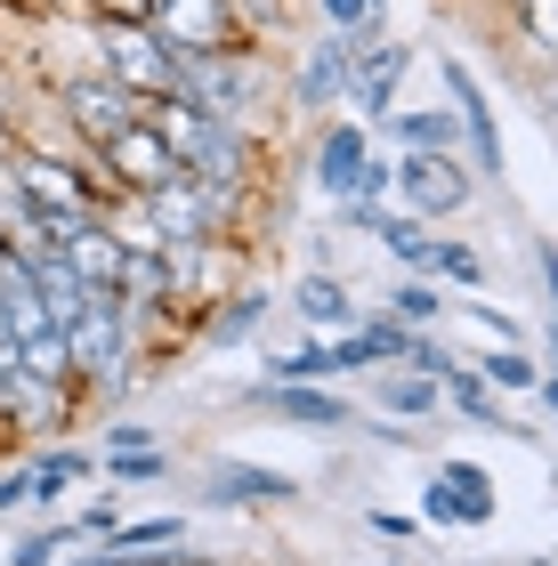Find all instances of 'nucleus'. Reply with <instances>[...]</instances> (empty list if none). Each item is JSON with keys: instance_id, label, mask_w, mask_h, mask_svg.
<instances>
[{"instance_id": "obj_36", "label": "nucleus", "mask_w": 558, "mask_h": 566, "mask_svg": "<svg viewBox=\"0 0 558 566\" xmlns=\"http://www.w3.org/2000/svg\"><path fill=\"white\" fill-rule=\"evenodd\" d=\"M502 9H510V0H502Z\"/></svg>"}, {"instance_id": "obj_26", "label": "nucleus", "mask_w": 558, "mask_h": 566, "mask_svg": "<svg viewBox=\"0 0 558 566\" xmlns=\"http://www.w3.org/2000/svg\"><path fill=\"white\" fill-rule=\"evenodd\" d=\"M429 275H445V283H462V292H477V283H486V260H477L462 235H438V243H429Z\"/></svg>"}, {"instance_id": "obj_37", "label": "nucleus", "mask_w": 558, "mask_h": 566, "mask_svg": "<svg viewBox=\"0 0 558 566\" xmlns=\"http://www.w3.org/2000/svg\"><path fill=\"white\" fill-rule=\"evenodd\" d=\"M0 380H9V373H0Z\"/></svg>"}, {"instance_id": "obj_7", "label": "nucleus", "mask_w": 558, "mask_h": 566, "mask_svg": "<svg viewBox=\"0 0 558 566\" xmlns=\"http://www.w3.org/2000/svg\"><path fill=\"white\" fill-rule=\"evenodd\" d=\"M470 195H477V178L462 154H397V170H389V202L397 211H413V219H462L470 211Z\"/></svg>"}, {"instance_id": "obj_31", "label": "nucleus", "mask_w": 558, "mask_h": 566, "mask_svg": "<svg viewBox=\"0 0 558 566\" xmlns=\"http://www.w3.org/2000/svg\"><path fill=\"white\" fill-rule=\"evenodd\" d=\"M510 17H518V33L535 49H550V0H510Z\"/></svg>"}, {"instance_id": "obj_6", "label": "nucleus", "mask_w": 558, "mask_h": 566, "mask_svg": "<svg viewBox=\"0 0 558 566\" xmlns=\"http://www.w3.org/2000/svg\"><path fill=\"white\" fill-rule=\"evenodd\" d=\"M90 49H97V73L122 82L130 97H146V106H162V97L179 90V57H170L146 24H90Z\"/></svg>"}, {"instance_id": "obj_24", "label": "nucleus", "mask_w": 558, "mask_h": 566, "mask_svg": "<svg viewBox=\"0 0 558 566\" xmlns=\"http://www.w3.org/2000/svg\"><path fill=\"white\" fill-rule=\"evenodd\" d=\"M260 380H340V373H333V340L316 332V340H299V348H284V356H267Z\"/></svg>"}, {"instance_id": "obj_15", "label": "nucleus", "mask_w": 558, "mask_h": 566, "mask_svg": "<svg viewBox=\"0 0 558 566\" xmlns=\"http://www.w3.org/2000/svg\"><path fill=\"white\" fill-rule=\"evenodd\" d=\"M211 502H227V510H284V502H299V478H284V470H260V461H211Z\"/></svg>"}, {"instance_id": "obj_30", "label": "nucleus", "mask_w": 558, "mask_h": 566, "mask_svg": "<svg viewBox=\"0 0 558 566\" xmlns=\"http://www.w3.org/2000/svg\"><path fill=\"white\" fill-rule=\"evenodd\" d=\"M155 0H90V24H146Z\"/></svg>"}, {"instance_id": "obj_34", "label": "nucleus", "mask_w": 558, "mask_h": 566, "mask_svg": "<svg viewBox=\"0 0 558 566\" xmlns=\"http://www.w3.org/2000/svg\"><path fill=\"white\" fill-rule=\"evenodd\" d=\"M365 526H372V534H389V543H404V534H413V518H397V510H372Z\"/></svg>"}, {"instance_id": "obj_19", "label": "nucleus", "mask_w": 558, "mask_h": 566, "mask_svg": "<svg viewBox=\"0 0 558 566\" xmlns=\"http://www.w3.org/2000/svg\"><path fill=\"white\" fill-rule=\"evenodd\" d=\"M438 405H445V389L429 373H413V365L380 373V389H372V413H389V421H429Z\"/></svg>"}, {"instance_id": "obj_22", "label": "nucleus", "mask_w": 558, "mask_h": 566, "mask_svg": "<svg viewBox=\"0 0 558 566\" xmlns=\"http://www.w3.org/2000/svg\"><path fill=\"white\" fill-rule=\"evenodd\" d=\"M477 380H486V389H494V397H518V389H543V380H550V373H543V365H535V356H526V348L510 340V348H494V356H477Z\"/></svg>"}, {"instance_id": "obj_27", "label": "nucleus", "mask_w": 558, "mask_h": 566, "mask_svg": "<svg viewBox=\"0 0 558 566\" xmlns=\"http://www.w3.org/2000/svg\"><path fill=\"white\" fill-rule=\"evenodd\" d=\"M106 543H114V551H162V543H187V526H179V518H130V526L114 518Z\"/></svg>"}, {"instance_id": "obj_10", "label": "nucleus", "mask_w": 558, "mask_h": 566, "mask_svg": "<svg viewBox=\"0 0 558 566\" xmlns=\"http://www.w3.org/2000/svg\"><path fill=\"white\" fill-rule=\"evenodd\" d=\"M445 97H453V122H462V146H470V178H510V154H502V122L486 106V82L445 57Z\"/></svg>"}, {"instance_id": "obj_4", "label": "nucleus", "mask_w": 558, "mask_h": 566, "mask_svg": "<svg viewBox=\"0 0 558 566\" xmlns=\"http://www.w3.org/2000/svg\"><path fill=\"white\" fill-rule=\"evenodd\" d=\"M130 332H138L130 300H122V292H90L82 316L65 324L73 380H97V397H122V389H130Z\"/></svg>"}, {"instance_id": "obj_16", "label": "nucleus", "mask_w": 558, "mask_h": 566, "mask_svg": "<svg viewBox=\"0 0 558 566\" xmlns=\"http://www.w3.org/2000/svg\"><path fill=\"white\" fill-rule=\"evenodd\" d=\"M340 90H348V33H324L292 73V106L299 114H340Z\"/></svg>"}, {"instance_id": "obj_1", "label": "nucleus", "mask_w": 558, "mask_h": 566, "mask_svg": "<svg viewBox=\"0 0 558 566\" xmlns=\"http://www.w3.org/2000/svg\"><path fill=\"white\" fill-rule=\"evenodd\" d=\"M162 122V138H170V154H179V170L187 178H202V187H235V195H251L260 187V163H267V146H260V130H243V122H211V114H187V106H146Z\"/></svg>"}, {"instance_id": "obj_3", "label": "nucleus", "mask_w": 558, "mask_h": 566, "mask_svg": "<svg viewBox=\"0 0 558 566\" xmlns=\"http://www.w3.org/2000/svg\"><path fill=\"white\" fill-rule=\"evenodd\" d=\"M130 202H138V219L155 227V243H211V235L235 243V219L251 211V195L202 187V178H187V170H170L162 187H146V195H130Z\"/></svg>"}, {"instance_id": "obj_14", "label": "nucleus", "mask_w": 558, "mask_h": 566, "mask_svg": "<svg viewBox=\"0 0 558 566\" xmlns=\"http://www.w3.org/2000/svg\"><path fill=\"white\" fill-rule=\"evenodd\" d=\"M365 154H372V130H365L357 114H324V122H316V154H308V163H316V187L340 202Z\"/></svg>"}, {"instance_id": "obj_9", "label": "nucleus", "mask_w": 558, "mask_h": 566, "mask_svg": "<svg viewBox=\"0 0 558 566\" xmlns=\"http://www.w3.org/2000/svg\"><path fill=\"white\" fill-rule=\"evenodd\" d=\"M146 33H155L170 57H211V49H243V41H251L227 0H155Z\"/></svg>"}, {"instance_id": "obj_33", "label": "nucleus", "mask_w": 558, "mask_h": 566, "mask_svg": "<svg viewBox=\"0 0 558 566\" xmlns=\"http://www.w3.org/2000/svg\"><path fill=\"white\" fill-rule=\"evenodd\" d=\"M24 510V470H0V518H17Z\"/></svg>"}, {"instance_id": "obj_11", "label": "nucleus", "mask_w": 558, "mask_h": 566, "mask_svg": "<svg viewBox=\"0 0 558 566\" xmlns=\"http://www.w3.org/2000/svg\"><path fill=\"white\" fill-rule=\"evenodd\" d=\"M421 518H429V526H494V518H502V494H494V478L477 470V461H462V453H453L445 470L429 478Z\"/></svg>"}, {"instance_id": "obj_20", "label": "nucleus", "mask_w": 558, "mask_h": 566, "mask_svg": "<svg viewBox=\"0 0 558 566\" xmlns=\"http://www.w3.org/2000/svg\"><path fill=\"white\" fill-rule=\"evenodd\" d=\"M438 389H445V405H453V413H470L477 429H502V437L518 429V421H510V397H494V389H486V380H477L470 365H453V373L438 380ZM518 437H526V429H518Z\"/></svg>"}, {"instance_id": "obj_23", "label": "nucleus", "mask_w": 558, "mask_h": 566, "mask_svg": "<svg viewBox=\"0 0 558 566\" xmlns=\"http://www.w3.org/2000/svg\"><path fill=\"white\" fill-rule=\"evenodd\" d=\"M17 373H33V380H73V348H65V324H41L33 340H17Z\"/></svg>"}, {"instance_id": "obj_17", "label": "nucleus", "mask_w": 558, "mask_h": 566, "mask_svg": "<svg viewBox=\"0 0 558 566\" xmlns=\"http://www.w3.org/2000/svg\"><path fill=\"white\" fill-rule=\"evenodd\" d=\"M267 292H260V283H227V292H219V307H202V340H211V348H235V340H251V332H260L267 324Z\"/></svg>"}, {"instance_id": "obj_13", "label": "nucleus", "mask_w": 558, "mask_h": 566, "mask_svg": "<svg viewBox=\"0 0 558 566\" xmlns=\"http://www.w3.org/2000/svg\"><path fill=\"white\" fill-rule=\"evenodd\" d=\"M251 405L275 413V421H292V429H348L357 421V405H348L333 380H260Z\"/></svg>"}, {"instance_id": "obj_18", "label": "nucleus", "mask_w": 558, "mask_h": 566, "mask_svg": "<svg viewBox=\"0 0 558 566\" xmlns=\"http://www.w3.org/2000/svg\"><path fill=\"white\" fill-rule=\"evenodd\" d=\"M292 307L308 316V332H324V340H333V332H357V300L340 292V275H333V268H308V275H299Z\"/></svg>"}, {"instance_id": "obj_35", "label": "nucleus", "mask_w": 558, "mask_h": 566, "mask_svg": "<svg viewBox=\"0 0 558 566\" xmlns=\"http://www.w3.org/2000/svg\"><path fill=\"white\" fill-rule=\"evenodd\" d=\"M0 251H9V219H0Z\"/></svg>"}, {"instance_id": "obj_8", "label": "nucleus", "mask_w": 558, "mask_h": 566, "mask_svg": "<svg viewBox=\"0 0 558 566\" xmlns=\"http://www.w3.org/2000/svg\"><path fill=\"white\" fill-rule=\"evenodd\" d=\"M138 114H146V97H130L122 82H106L97 65H90V73H65V82H57V122L73 130V146H82V154H97L106 138H122Z\"/></svg>"}, {"instance_id": "obj_28", "label": "nucleus", "mask_w": 558, "mask_h": 566, "mask_svg": "<svg viewBox=\"0 0 558 566\" xmlns=\"http://www.w3.org/2000/svg\"><path fill=\"white\" fill-rule=\"evenodd\" d=\"M227 9H235V24H243V33H251V41H260V33H284V17H292V0H227Z\"/></svg>"}, {"instance_id": "obj_21", "label": "nucleus", "mask_w": 558, "mask_h": 566, "mask_svg": "<svg viewBox=\"0 0 558 566\" xmlns=\"http://www.w3.org/2000/svg\"><path fill=\"white\" fill-rule=\"evenodd\" d=\"M82 478H90V453L57 446V453L24 461V502H49V510H57V494H65V485H82Z\"/></svg>"}, {"instance_id": "obj_5", "label": "nucleus", "mask_w": 558, "mask_h": 566, "mask_svg": "<svg viewBox=\"0 0 558 566\" xmlns=\"http://www.w3.org/2000/svg\"><path fill=\"white\" fill-rule=\"evenodd\" d=\"M348 33V90H340V106L365 122V130H380V114L397 106V82H404V65H413V49L380 33V17L365 24H340Z\"/></svg>"}, {"instance_id": "obj_2", "label": "nucleus", "mask_w": 558, "mask_h": 566, "mask_svg": "<svg viewBox=\"0 0 558 566\" xmlns=\"http://www.w3.org/2000/svg\"><path fill=\"white\" fill-rule=\"evenodd\" d=\"M267 97H275V73H267V57H260V41H243V49H211V57H179V90H170V106L260 130V106H267Z\"/></svg>"}, {"instance_id": "obj_25", "label": "nucleus", "mask_w": 558, "mask_h": 566, "mask_svg": "<svg viewBox=\"0 0 558 566\" xmlns=\"http://www.w3.org/2000/svg\"><path fill=\"white\" fill-rule=\"evenodd\" d=\"M389 316L413 324V332H429V324L445 316V292H438L429 275H404V283H389Z\"/></svg>"}, {"instance_id": "obj_29", "label": "nucleus", "mask_w": 558, "mask_h": 566, "mask_svg": "<svg viewBox=\"0 0 558 566\" xmlns=\"http://www.w3.org/2000/svg\"><path fill=\"white\" fill-rule=\"evenodd\" d=\"M106 470H114V485H155L162 478V453L155 446H130V453H106Z\"/></svg>"}, {"instance_id": "obj_32", "label": "nucleus", "mask_w": 558, "mask_h": 566, "mask_svg": "<svg viewBox=\"0 0 558 566\" xmlns=\"http://www.w3.org/2000/svg\"><path fill=\"white\" fill-rule=\"evenodd\" d=\"M316 17L340 33V24H365V17H380V0H316Z\"/></svg>"}, {"instance_id": "obj_12", "label": "nucleus", "mask_w": 558, "mask_h": 566, "mask_svg": "<svg viewBox=\"0 0 558 566\" xmlns=\"http://www.w3.org/2000/svg\"><path fill=\"white\" fill-rule=\"evenodd\" d=\"M97 163H106V178H114L122 195H146V187H162V178L179 170V154H170V138H162V122H155V114H138L122 138L97 146Z\"/></svg>"}]
</instances>
